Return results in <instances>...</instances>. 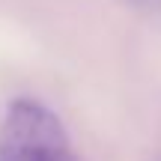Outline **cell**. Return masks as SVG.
<instances>
[{
    "mask_svg": "<svg viewBox=\"0 0 161 161\" xmlns=\"http://www.w3.org/2000/svg\"><path fill=\"white\" fill-rule=\"evenodd\" d=\"M0 161H78L66 125L48 104L12 98L0 119Z\"/></svg>",
    "mask_w": 161,
    "mask_h": 161,
    "instance_id": "6da1fadb",
    "label": "cell"
},
{
    "mask_svg": "<svg viewBox=\"0 0 161 161\" xmlns=\"http://www.w3.org/2000/svg\"><path fill=\"white\" fill-rule=\"evenodd\" d=\"M128 6H137L143 12H152V15H161V0H125Z\"/></svg>",
    "mask_w": 161,
    "mask_h": 161,
    "instance_id": "7a4b0ae2",
    "label": "cell"
}]
</instances>
